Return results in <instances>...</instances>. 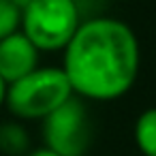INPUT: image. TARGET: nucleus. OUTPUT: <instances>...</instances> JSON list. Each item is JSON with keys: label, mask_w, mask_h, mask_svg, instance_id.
I'll return each mask as SVG.
<instances>
[{"label": "nucleus", "mask_w": 156, "mask_h": 156, "mask_svg": "<svg viewBox=\"0 0 156 156\" xmlns=\"http://www.w3.org/2000/svg\"><path fill=\"white\" fill-rule=\"evenodd\" d=\"M20 26H22V13L9 0H0V41L17 32Z\"/></svg>", "instance_id": "8"}, {"label": "nucleus", "mask_w": 156, "mask_h": 156, "mask_svg": "<svg viewBox=\"0 0 156 156\" xmlns=\"http://www.w3.org/2000/svg\"><path fill=\"white\" fill-rule=\"evenodd\" d=\"M43 122V143L60 156H86L92 139L94 126L83 98L71 96L64 105L51 111Z\"/></svg>", "instance_id": "4"}, {"label": "nucleus", "mask_w": 156, "mask_h": 156, "mask_svg": "<svg viewBox=\"0 0 156 156\" xmlns=\"http://www.w3.org/2000/svg\"><path fill=\"white\" fill-rule=\"evenodd\" d=\"M26 156H60V154H56V152H51L49 147L43 145V147H32Z\"/></svg>", "instance_id": "9"}, {"label": "nucleus", "mask_w": 156, "mask_h": 156, "mask_svg": "<svg viewBox=\"0 0 156 156\" xmlns=\"http://www.w3.org/2000/svg\"><path fill=\"white\" fill-rule=\"evenodd\" d=\"M30 135L22 122L9 120L0 122V154L5 156H26L30 152Z\"/></svg>", "instance_id": "6"}, {"label": "nucleus", "mask_w": 156, "mask_h": 156, "mask_svg": "<svg viewBox=\"0 0 156 156\" xmlns=\"http://www.w3.org/2000/svg\"><path fill=\"white\" fill-rule=\"evenodd\" d=\"M73 94L62 69L39 66L7 86V109L20 120H45Z\"/></svg>", "instance_id": "2"}, {"label": "nucleus", "mask_w": 156, "mask_h": 156, "mask_svg": "<svg viewBox=\"0 0 156 156\" xmlns=\"http://www.w3.org/2000/svg\"><path fill=\"white\" fill-rule=\"evenodd\" d=\"M5 98H7V83L2 81V77H0V107L5 105Z\"/></svg>", "instance_id": "11"}, {"label": "nucleus", "mask_w": 156, "mask_h": 156, "mask_svg": "<svg viewBox=\"0 0 156 156\" xmlns=\"http://www.w3.org/2000/svg\"><path fill=\"white\" fill-rule=\"evenodd\" d=\"M39 49L28 41V37L17 30L0 41V77L9 86L34 69H39Z\"/></svg>", "instance_id": "5"}, {"label": "nucleus", "mask_w": 156, "mask_h": 156, "mask_svg": "<svg viewBox=\"0 0 156 156\" xmlns=\"http://www.w3.org/2000/svg\"><path fill=\"white\" fill-rule=\"evenodd\" d=\"M9 2H11V5H13V7L20 11V13H24V11L28 9V5L32 2V0H9Z\"/></svg>", "instance_id": "10"}, {"label": "nucleus", "mask_w": 156, "mask_h": 156, "mask_svg": "<svg viewBox=\"0 0 156 156\" xmlns=\"http://www.w3.org/2000/svg\"><path fill=\"white\" fill-rule=\"evenodd\" d=\"M133 137L143 156H156V107L139 113L135 120Z\"/></svg>", "instance_id": "7"}, {"label": "nucleus", "mask_w": 156, "mask_h": 156, "mask_svg": "<svg viewBox=\"0 0 156 156\" xmlns=\"http://www.w3.org/2000/svg\"><path fill=\"white\" fill-rule=\"evenodd\" d=\"M62 51V71L79 98L115 101L137 81L141 62L137 34L115 17L81 22Z\"/></svg>", "instance_id": "1"}, {"label": "nucleus", "mask_w": 156, "mask_h": 156, "mask_svg": "<svg viewBox=\"0 0 156 156\" xmlns=\"http://www.w3.org/2000/svg\"><path fill=\"white\" fill-rule=\"evenodd\" d=\"M79 24L77 0H32L22 13L20 30L39 51H62Z\"/></svg>", "instance_id": "3"}]
</instances>
